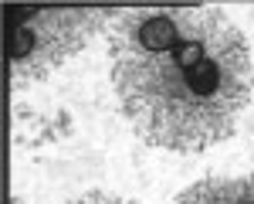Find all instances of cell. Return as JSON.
I'll return each instance as SVG.
<instances>
[{"mask_svg": "<svg viewBox=\"0 0 254 204\" xmlns=\"http://www.w3.org/2000/svg\"><path fill=\"white\" fill-rule=\"evenodd\" d=\"M71 204H132L126 198H116V194H105V191H92V194H81Z\"/></svg>", "mask_w": 254, "mask_h": 204, "instance_id": "cell-5", "label": "cell"}, {"mask_svg": "<svg viewBox=\"0 0 254 204\" xmlns=\"http://www.w3.org/2000/svg\"><path fill=\"white\" fill-rule=\"evenodd\" d=\"M10 14V85L27 89L48 79L61 61L78 55L85 41L109 20V10H61V7H14Z\"/></svg>", "mask_w": 254, "mask_h": 204, "instance_id": "cell-2", "label": "cell"}, {"mask_svg": "<svg viewBox=\"0 0 254 204\" xmlns=\"http://www.w3.org/2000/svg\"><path fill=\"white\" fill-rule=\"evenodd\" d=\"M10 204H24V201H20V198H14V201H10Z\"/></svg>", "mask_w": 254, "mask_h": 204, "instance_id": "cell-6", "label": "cell"}, {"mask_svg": "<svg viewBox=\"0 0 254 204\" xmlns=\"http://www.w3.org/2000/svg\"><path fill=\"white\" fill-rule=\"evenodd\" d=\"M241 201V184L237 177H207V181L187 187L176 204H237Z\"/></svg>", "mask_w": 254, "mask_h": 204, "instance_id": "cell-4", "label": "cell"}, {"mask_svg": "<svg viewBox=\"0 0 254 204\" xmlns=\"http://www.w3.org/2000/svg\"><path fill=\"white\" fill-rule=\"evenodd\" d=\"M71 133V116L68 112H34L31 105H14V140L20 146H48L61 143Z\"/></svg>", "mask_w": 254, "mask_h": 204, "instance_id": "cell-3", "label": "cell"}, {"mask_svg": "<svg viewBox=\"0 0 254 204\" xmlns=\"http://www.w3.org/2000/svg\"><path fill=\"white\" fill-rule=\"evenodd\" d=\"M109 58L126 119L159 150L224 143L254 96L248 41L217 7L122 10L109 20Z\"/></svg>", "mask_w": 254, "mask_h": 204, "instance_id": "cell-1", "label": "cell"}]
</instances>
